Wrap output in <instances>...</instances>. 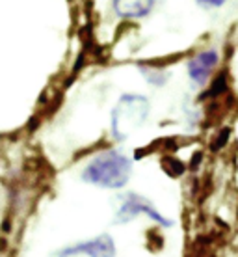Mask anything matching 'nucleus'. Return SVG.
<instances>
[{"instance_id":"6","label":"nucleus","mask_w":238,"mask_h":257,"mask_svg":"<svg viewBox=\"0 0 238 257\" xmlns=\"http://www.w3.org/2000/svg\"><path fill=\"white\" fill-rule=\"evenodd\" d=\"M160 0H110V10L119 21H143L151 17Z\"/></svg>"},{"instance_id":"1","label":"nucleus","mask_w":238,"mask_h":257,"mask_svg":"<svg viewBox=\"0 0 238 257\" xmlns=\"http://www.w3.org/2000/svg\"><path fill=\"white\" fill-rule=\"evenodd\" d=\"M134 172V161L119 148H106L91 157L80 170V181L101 190H123Z\"/></svg>"},{"instance_id":"7","label":"nucleus","mask_w":238,"mask_h":257,"mask_svg":"<svg viewBox=\"0 0 238 257\" xmlns=\"http://www.w3.org/2000/svg\"><path fill=\"white\" fill-rule=\"evenodd\" d=\"M138 71H140V75L143 77V80L149 86H153V88H164L169 82V78H171V73L164 65L149 64V62L138 64Z\"/></svg>"},{"instance_id":"2","label":"nucleus","mask_w":238,"mask_h":257,"mask_svg":"<svg viewBox=\"0 0 238 257\" xmlns=\"http://www.w3.org/2000/svg\"><path fill=\"white\" fill-rule=\"evenodd\" d=\"M151 114V101L142 93H123L110 114V135L116 142L129 140Z\"/></svg>"},{"instance_id":"5","label":"nucleus","mask_w":238,"mask_h":257,"mask_svg":"<svg viewBox=\"0 0 238 257\" xmlns=\"http://www.w3.org/2000/svg\"><path fill=\"white\" fill-rule=\"evenodd\" d=\"M221 54L216 47H206L193 52L186 60V77L195 88H205L214 78V73L218 69Z\"/></svg>"},{"instance_id":"4","label":"nucleus","mask_w":238,"mask_h":257,"mask_svg":"<svg viewBox=\"0 0 238 257\" xmlns=\"http://www.w3.org/2000/svg\"><path fill=\"white\" fill-rule=\"evenodd\" d=\"M52 257H117V246L112 235L101 233L62 246L52 253Z\"/></svg>"},{"instance_id":"8","label":"nucleus","mask_w":238,"mask_h":257,"mask_svg":"<svg viewBox=\"0 0 238 257\" xmlns=\"http://www.w3.org/2000/svg\"><path fill=\"white\" fill-rule=\"evenodd\" d=\"M229 0H195V4L203 10H221Z\"/></svg>"},{"instance_id":"3","label":"nucleus","mask_w":238,"mask_h":257,"mask_svg":"<svg viewBox=\"0 0 238 257\" xmlns=\"http://www.w3.org/2000/svg\"><path fill=\"white\" fill-rule=\"evenodd\" d=\"M140 216H145L149 222L160 225L164 229L173 227L175 222L171 218H167L164 212L158 211V207L145 198L140 192H121L117 194V207L114 212V224L116 225H125L138 220Z\"/></svg>"}]
</instances>
